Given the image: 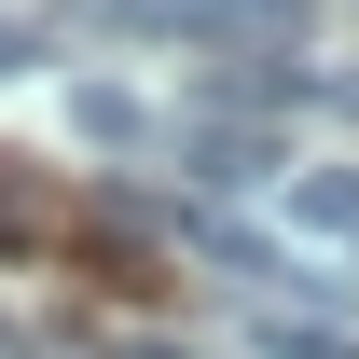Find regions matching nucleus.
<instances>
[{"mask_svg": "<svg viewBox=\"0 0 359 359\" xmlns=\"http://www.w3.org/2000/svg\"><path fill=\"white\" fill-rule=\"evenodd\" d=\"M290 235H359V166H318V180H290Z\"/></svg>", "mask_w": 359, "mask_h": 359, "instance_id": "4", "label": "nucleus"}, {"mask_svg": "<svg viewBox=\"0 0 359 359\" xmlns=\"http://www.w3.org/2000/svg\"><path fill=\"white\" fill-rule=\"evenodd\" d=\"M180 166L222 180V194H249V180H276V138H263V125H235V111H208V125L180 138Z\"/></svg>", "mask_w": 359, "mask_h": 359, "instance_id": "1", "label": "nucleus"}, {"mask_svg": "<svg viewBox=\"0 0 359 359\" xmlns=\"http://www.w3.org/2000/svg\"><path fill=\"white\" fill-rule=\"evenodd\" d=\"M332 111H346V125H359V69H346V83H332Z\"/></svg>", "mask_w": 359, "mask_h": 359, "instance_id": "7", "label": "nucleus"}, {"mask_svg": "<svg viewBox=\"0 0 359 359\" xmlns=\"http://www.w3.org/2000/svg\"><path fill=\"white\" fill-rule=\"evenodd\" d=\"M69 125H83V152H152V111H138L125 83H83V97H69Z\"/></svg>", "mask_w": 359, "mask_h": 359, "instance_id": "3", "label": "nucleus"}, {"mask_svg": "<svg viewBox=\"0 0 359 359\" xmlns=\"http://www.w3.org/2000/svg\"><path fill=\"white\" fill-rule=\"evenodd\" d=\"M111 359H180V346H152V332H125V346H111Z\"/></svg>", "mask_w": 359, "mask_h": 359, "instance_id": "6", "label": "nucleus"}, {"mask_svg": "<svg viewBox=\"0 0 359 359\" xmlns=\"http://www.w3.org/2000/svg\"><path fill=\"white\" fill-rule=\"evenodd\" d=\"M194 28H222V42L263 55V42H304V28H318V0H194Z\"/></svg>", "mask_w": 359, "mask_h": 359, "instance_id": "2", "label": "nucleus"}, {"mask_svg": "<svg viewBox=\"0 0 359 359\" xmlns=\"http://www.w3.org/2000/svg\"><path fill=\"white\" fill-rule=\"evenodd\" d=\"M263 346H276V359H359L332 318H263Z\"/></svg>", "mask_w": 359, "mask_h": 359, "instance_id": "5", "label": "nucleus"}]
</instances>
